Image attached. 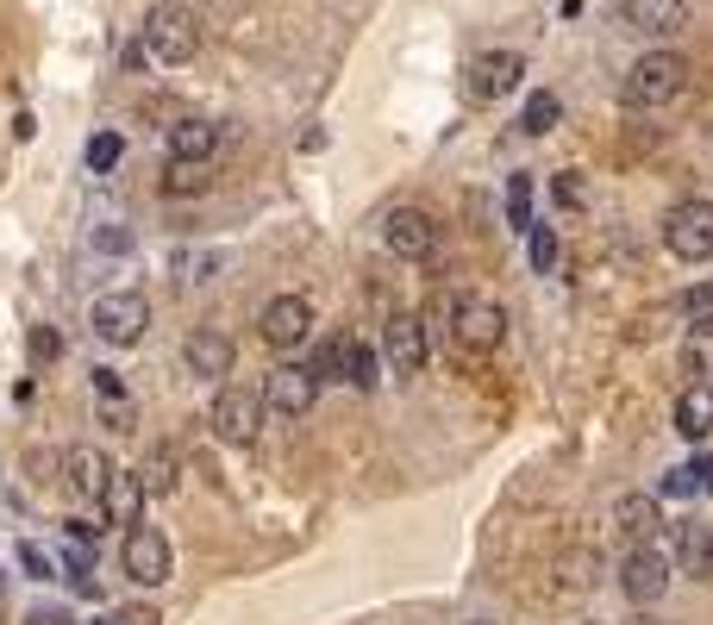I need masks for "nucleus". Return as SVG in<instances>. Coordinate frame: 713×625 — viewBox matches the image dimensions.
I'll return each instance as SVG.
<instances>
[{"instance_id": "f257e3e1", "label": "nucleus", "mask_w": 713, "mask_h": 625, "mask_svg": "<svg viewBox=\"0 0 713 625\" xmlns=\"http://www.w3.org/2000/svg\"><path fill=\"white\" fill-rule=\"evenodd\" d=\"M145 50H151L157 63H188L195 50H201V13L195 7H182V0H163L151 7V20H145Z\"/></svg>"}, {"instance_id": "f03ea898", "label": "nucleus", "mask_w": 713, "mask_h": 625, "mask_svg": "<svg viewBox=\"0 0 713 625\" xmlns=\"http://www.w3.org/2000/svg\"><path fill=\"white\" fill-rule=\"evenodd\" d=\"M451 338H458L463 357H488V350L508 338V313H501V300L458 295L451 300Z\"/></svg>"}, {"instance_id": "7ed1b4c3", "label": "nucleus", "mask_w": 713, "mask_h": 625, "mask_svg": "<svg viewBox=\"0 0 713 625\" xmlns=\"http://www.w3.org/2000/svg\"><path fill=\"white\" fill-rule=\"evenodd\" d=\"M688 88V63L676 50H645L626 75V100L633 107H670V100Z\"/></svg>"}, {"instance_id": "20e7f679", "label": "nucleus", "mask_w": 713, "mask_h": 625, "mask_svg": "<svg viewBox=\"0 0 713 625\" xmlns=\"http://www.w3.org/2000/svg\"><path fill=\"white\" fill-rule=\"evenodd\" d=\"M663 245L683 263H708L713 257V200H676L663 220Z\"/></svg>"}, {"instance_id": "39448f33", "label": "nucleus", "mask_w": 713, "mask_h": 625, "mask_svg": "<svg viewBox=\"0 0 713 625\" xmlns=\"http://www.w3.org/2000/svg\"><path fill=\"white\" fill-rule=\"evenodd\" d=\"M88 325L101 332L107 345H138V338H145V325H151V300L132 295V288H113V295L95 300Z\"/></svg>"}, {"instance_id": "423d86ee", "label": "nucleus", "mask_w": 713, "mask_h": 625, "mask_svg": "<svg viewBox=\"0 0 713 625\" xmlns=\"http://www.w3.org/2000/svg\"><path fill=\"white\" fill-rule=\"evenodd\" d=\"M263 413H270V407H263V395H251V388H220V395H213V413H207V420H213V438H220V445H251L257 432H263Z\"/></svg>"}, {"instance_id": "0eeeda50", "label": "nucleus", "mask_w": 713, "mask_h": 625, "mask_svg": "<svg viewBox=\"0 0 713 625\" xmlns=\"http://www.w3.org/2000/svg\"><path fill=\"white\" fill-rule=\"evenodd\" d=\"M120 563H126V575L138 582V588H163V582H170V570H176L170 538H163L157 525H132L126 545H120Z\"/></svg>"}, {"instance_id": "6e6552de", "label": "nucleus", "mask_w": 713, "mask_h": 625, "mask_svg": "<svg viewBox=\"0 0 713 625\" xmlns=\"http://www.w3.org/2000/svg\"><path fill=\"white\" fill-rule=\"evenodd\" d=\"M263 407H276L282 420H301V413H313V400H320V375L301 370V363H276V370L263 375Z\"/></svg>"}, {"instance_id": "1a4fd4ad", "label": "nucleus", "mask_w": 713, "mask_h": 625, "mask_svg": "<svg viewBox=\"0 0 713 625\" xmlns=\"http://www.w3.org/2000/svg\"><path fill=\"white\" fill-rule=\"evenodd\" d=\"M670 557H663L658 545H633L626 550V563H620V588H626V600H638V607H651V600L670 595Z\"/></svg>"}, {"instance_id": "9d476101", "label": "nucleus", "mask_w": 713, "mask_h": 625, "mask_svg": "<svg viewBox=\"0 0 713 625\" xmlns=\"http://www.w3.org/2000/svg\"><path fill=\"white\" fill-rule=\"evenodd\" d=\"M383 245L395 250V257H408V263H426L438 250V225L426 207H395L383 220Z\"/></svg>"}, {"instance_id": "9b49d317", "label": "nucleus", "mask_w": 713, "mask_h": 625, "mask_svg": "<svg viewBox=\"0 0 713 625\" xmlns=\"http://www.w3.org/2000/svg\"><path fill=\"white\" fill-rule=\"evenodd\" d=\"M520 82H526V57H520V50H483V57L470 63V100H476V107L513 95Z\"/></svg>"}, {"instance_id": "f8f14e48", "label": "nucleus", "mask_w": 713, "mask_h": 625, "mask_svg": "<svg viewBox=\"0 0 713 625\" xmlns=\"http://www.w3.org/2000/svg\"><path fill=\"white\" fill-rule=\"evenodd\" d=\"M307 325H313V307L301 295H276V300H263V313H257V332L270 345H301Z\"/></svg>"}, {"instance_id": "ddd939ff", "label": "nucleus", "mask_w": 713, "mask_h": 625, "mask_svg": "<svg viewBox=\"0 0 713 625\" xmlns=\"http://www.w3.org/2000/svg\"><path fill=\"white\" fill-rule=\"evenodd\" d=\"M182 357H188V370L201 375V382H226L232 375V338L220 332V325H201V332H188V345H182Z\"/></svg>"}, {"instance_id": "4468645a", "label": "nucleus", "mask_w": 713, "mask_h": 625, "mask_svg": "<svg viewBox=\"0 0 713 625\" xmlns=\"http://www.w3.org/2000/svg\"><path fill=\"white\" fill-rule=\"evenodd\" d=\"M145 482H138V470H113L107 475V488H101V525H138V513H145Z\"/></svg>"}, {"instance_id": "2eb2a0df", "label": "nucleus", "mask_w": 713, "mask_h": 625, "mask_svg": "<svg viewBox=\"0 0 713 625\" xmlns=\"http://www.w3.org/2000/svg\"><path fill=\"white\" fill-rule=\"evenodd\" d=\"M383 350H388V363H395L401 375L426 370V325L413 320V313H395L388 332H383Z\"/></svg>"}, {"instance_id": "dca6fc26", "label": "nucleus", "mask_w": 713, "mask_h": 625, "mask_svg": "<svg viewBox=\"0 0 713 625\" xmlns=\"http://www.w3.org/2000/svg\"><path fill=\"white\" fill-rule=\"evenodd\" d=\"M626 25L645 32V38H670L688 25V7L683 0H626Z\"/></svg>"}, {"instance_id": "f3484780", "label": "nucleus", "mask_w": 713, "mask_h": 625, "mask_svg": "<svg viewBox=\"0 0 713 625\" xmlns=\"http://www.w3.org/2000/svg\"><path fill=\"white\" fill-rule=\"evenodd\" d=\"M613 525H620L626 545H651V538L663 532V513H658V500L651 495H626L620 507H613Z\"/></svg>"}, {"instance_id": "a211bd4d", "label": "nucleus", "mask_w": 713, "mask_h": 625, "mask_svg": "<svg viewBox=\"0 0 713 625\" xmlns=\"http://www.w3.org/2000/svg\"><path fill=\"white\" fill-rule=\"evenodd\" d=\"M220 150V125L213 120H176L170 125V157L176 163H207Z\"/></svg>"}, {"instance_id": "6ab92c4d", "label": "nucleus", "mask_w": 713, "mask_h": 625, "mask_svg": "<svg viewBox=\"0 0 713 625\" xmlns=\"http://www.w3.org/2000/svg\"><path fill=\"white\" fill-rule=\"evenodd\" d=\"M676 432L683 438H713V382H695V388H683L676 395Z\"/></svg>"}, {"instance_id": "aec40b11", "label": "nucleus", "mask_w": 713, "mask_h": 625, "mask_svg": "<svg viewBox=\"0 0 713 625\" xmlns=\"http://www.w3.org/2000/svg\"><path fill=\"white\" fill-rule=\"evenodd\" d=\"M63 470H70V482H76V495L101 500V488H107V475H113V463H107L95 445H82V450H70V457H63Z\"/></svg>"}, {"instance_id": "412c9836", "label": "nucleus", "mask_w": 713, "mask_h": 625, "mask_svg": "<svg viewBox=\"0 0 713 625\" xmlns=\"http://www.w3.org/2000/svg\"><path fill=\"white\" fill-rule=\"evenodd\" d=\"M676 563H683L688 575H713V532L708 525H676Z\"/></svg>"}, {"instance_id": "4be33fe9", "label": "nucleus", "mask_w": 713, "mask_h": 625, "mask_svg": "<svg viewBox=\"0 0 713 625\" xmlns=\"http://www.w3.org/2000/svg\"><path fill=\"white\" fill-rule=\"evenodd\" d=\"M138 482H145V495L163 500V495H176V482H182V463H176V450L170 445H157L145 463H138Z\"/></svg>"}, {"instance_id": "5701e85b", "label": "nucleus", "mask_w": 713, "mask_h": 625, "mask_svg": "<svg viewBox=\"0 0 713 625\" xmlns=\"http://www.w3.org/2000/svg\"><path fill=\"white\" fill-rule=\"evenodd\" d=\"M558 120H563V100L551 95V88H533L526 107H520V132H526V138H545V132H558Z\"/></svg>"}, {"instance_id": "b1692460", "label": "nucleus", "mask_w": 713, "mask_h": 625, "mask_svg": "<svg viewBox=\"0 0 713 625\" xmlns=\"http://www.w3.org/2000/svg\"><path fill=\"white\" fill-rule=\"evenodd\" d=\"M376 370H383V357H376L370 345H351V350H345V382H351L356 395H370V388H376Z\"/></svg>"}, {"instance_id": "393cba45", "label": "nucleus", "mask_w": 713, "mask_h": 625, "mask_svg": "<svg viewBox=\"0 0 713 625\" xmlns=\"http://www.w3.org/2000/svg\"><path fill=\"white\" fill-rule=\"evenodd\" d=\"M120 157H126V132H95V138H88V170L95 175L120 170Z\"/></svg>"}, {"instance_id": "a878e982", "label": "nucleus", "mask_w": 713, "mask_h": 625, "mask_svg": "<svg viewBox=\"0 0 713 625\" xmlns=\"http://www.w3.org/2000/svg\"><path fill=\"white\" fill-rule=\"evenodd\" d=\"M526 257H533L538 275H551L558 270V232L551 225H526Z\"/></svg>"}, {"instance_id": "bb28decb", "label": "nucleus", "mask_w": 713, "mask_h": 625, "mask_svg": "<svg viewBox=\"0 0 713 625\" xmlns=\"http://www.w3.org/2000/svg\"><path fill=\"white\" fill-rule=\"evenodd\" d=\"M508 225H513V232H526V225H533V182H526V175H513V182H508Z\"/></svg>"}, {"instance_id": "cd10ccee", "label": "nucleus", "mask_w": 713, "mask_h": 625, "mask_svg": "<svg viewBox=\"0 0 713 625\" xmlns=\"http://www.w3.org/2000/svg\"><path fill=\"white\" fill-rule=\"evenodd\" d=\"M345 350H351V338H326L320 357H313V375L320 382H345Z\"/></svg>"}, {"instance_id": "c85d7f7f", "label": "nucleus", "mask_w": 713, "mask_h": 625, "mask_svg": "<svg viewBox=\"0 0 713 625\" xmlns=\"http://www.w3.org/2000/svg\"><path fill=\"white\" fill-rule=\"evenodd\" d=\"M20 570H26V582H57V563L45 545H20Z\"/></svg>"}, {"instance_id": "c756f323", "label": "nucleus", "mask_w": 713, "mask_h": 625, "mask_svg": "<svg viewBox=\"0 0 713 625\" xmlns=\"http://www.w3.org/2000/svg\"><path fill=\"white\" fill-rule=\"evenodd\" d=\"M32 357H38V363H57V357H63V332H57V325H32Z\"/></svg>"}, {"instance_id": "7c9ffc66", "label": "nucleus", "mask_w": 713, "mask_h": 625, "mask_svg": "<svg viewBox=\"0 0 713 625\" xmlns=\"http://www.w3.org/2000/svg\"><path fill=\"white\" fill-rule=\"evenodd\" d=\"M658 495H663V500H688V495H701V488H695V470H688V463H683V470H670V475H663V488H658Z\"/></svg>"}, {"instance_id": "2f4dec72", "label": "nucleus", "mask_w": 713, "mask_h": 625, "mask_svg": "<svg viewBox=\"0 0 713 625\" xmlns=\"http://www.w3.org/2000/svg\"><path fill=\"white\" fill-rule=\"evenodd\" d=\"M101 420H107V425H132V400H126V388H120V395H101Z\"/></svg>"}, {"instance_id": "473e14b6", "label": "nucleus", "mask_w": 713, "mask_h": 625, "mask_svg": "<svg viewBox=\"0 0 713 625\" xmlns=\"http://www.w3.org/2000/svg\"><path fill=\"white\" fill-rule=\"evenodd\" d=\"M558 207H583V175H576V170L558 175Z\"/></svg>"}, {"instance_id": "72a5a7b5", "label": "nucleus", "mask_w": 713, "mask_h": 625, "mask_svg": "<svg viewBox=\"0 0 713 625\" xmlns=\"http://www.w3.org/2000/svg\"><path fill=\"white\" fill-rule=\"evenodd\" d=\"M95 245H101V250H132V232H120V225H101V232H95Z\"/></svg>"}, {"instance_id": "f704fd0d", "label": "nucleus", "mask_w": 713, "mask_h": 625, "mask_svg": "<svg viewBox=\"0 0 713 625\" xmlns=\"http://www.w3.org/2000/svg\"><path fill=\"white\" fill-rule=\"evenodd\" d=\"M688 470H695V488H701V495H713V457H695Z\"/></svg>"}, {"instance_id": "c9c22d12", "label": "nucleus", "mask_w": 713, "mask_h": 625, "mask_svg": "<svg viewBox=\"0 0 713 625\" xmlns=\"http://www.w3.org/2000/svg\"><path fill=\"white\" fill-rule=\"evenodd\" d=\"M145 57H151V50H145V38H132V45H120V63H126V70H138Z\"/></svg>"}, {"instance_id": "e433bc0d", "label": "nucleus", "mask_w": 713, "mask_h": 625, "mask_svg": "<svg viewBox=\"0 0 713 625\" xmlns=\"http://www.w3.org/2000/svg\"><path fill=\"white\" fill-rule=\"evenodd\" d=\"M95 625H126V613H107V620H95Z\"/></svg>"}, {"instance_id": "4c0bfd02", "label": "nucleus", "mask_w": 713, "mask_h": 625, "mask_svg": "<svg viewBox=\"0 0 713 625\" xmlns=\"http://www.w3.org/2000/svg\"><path fill=\"white\" fill-rule=\"evenodd\" d=\"M470 625H483V620H470Z\"/></svg>"}]
</instances>
